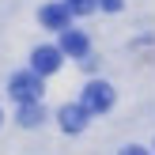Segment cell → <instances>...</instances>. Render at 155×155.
Returning <instances> with one entry per match:
<instances>
[{
  "mask_svg": "<svg viewBox=\"0 0 155 155\" xmlns=\"http://www.w3.org/2000/svg\"><path fill=\"white\" fill-rule=\"evenodd\" d=\"M38 121H42V106H38V102H27V106H19V125L34 129Z\"/></svg>",
  "mask_w": 155,
  "mask_h": 155,
  "instance_id": "52a82bcc",
  "label": "cell"
},
{
  "mask_svg": "<svg viewBox=\"0 0 155 155\" xmlns=\"http://www.w3.org/2000/svg\"><path fill=\"white\" fill-rule=\"evenodd\" d=\"M38 19H42L45 27H53V30L64 34V30H68V8L64 4H45L42 12H38Z\"/></svg>",
  "mask_w": 155,
  "mask_h": 155,
  "instance_id": "5b68a950",
  "label": "cell"
},
{
  "mask_svg": "<svg viewBox=\"0 0 155 155\" xmlns=\"http://www.w3.org/2000/svg\"><path fill=\"white\" fill-rule=\"evenodd\" d=\"M95 4H98V0H64V8H68V12H76V15H87Z\"/></svg>",
  "mask_w": 155,
  "mask_h": 155,
  "instance_id": "ba28073f",
  "label": "cell"
},
{
  "mask_svg": "<svg viewBox=\"0 0 155 155\" xmlns=\"http://www.w3.org/2000/svg\"><path fill=\"white\" fill-rule=\"evenodd\" d=\"M121 155H148V151H140V148H125Z\"/></svg>",
  "mask_w": 155,
  "mask_h": 155,
  "instance_id": "30bf717a",
  "label": "cell"
},
{
  "mask_svg": "<svg viewBox=\"0 0 155 155\" xmlns=\"http://www.w3.org/2000/svg\"><path fill=\"white\" fill-rule=\"evenodd\" d=\"M61 53L83 57V53H87V38H83L80 30H64V34H61Z\"/></svg>",
  "mask_w": 155,
  "mask_h": 155,
  "instance_id": "8992f818",
  "label": "cell"
},
{
  "mask_svg": "<svg viewBox=\"0 0 155 155\" xmlns=\"http://www.w3.org/2000/svg\"><path fill=\"white\" fill-rule=\"evenodd\" d=\"M8 91H12V98H15L19 106L38 102V98H42V76H34V72H19V76H12Z\"/></svg>",
  "mask_w": 155,
  "mask_h": 155,
  "instance_id": "6da1fadb",
  "label": "cell"
},
{
  "mask_svg": "<svg viewBox=\"0 0 155 155\" xmlns=\"http://www.w3.org/2000/svg\"><path fill=\"white\" fill-rule=\"evenodd\" d=\"M61 129L64 133H80L83 125H87V110H83V102H72V106H61Z\"/></svg>",
  "mask_w": 155,
  "mask_h": 155,
  "instance_id": "277c9868",
  "label": "cell"
},
{
  "mask_svg": "<svg viewBox=\"0 0 155 155\" xmlns=\"http://www.w3.org/2000/svg\"><path fill=\"white\" fill-rule=\"evenodd\" d=\"M110 106H114V87L110 83L95 80V83L83 87V110L87 114H102V110H110Z\"/></svg>",
  "mask_w": 155,
  "mask_h": 155,
  "instance_id": "7a4b0ae2",
  "label": "cell"
},
{
  "mask_svg": "<svg viewBox=\"0 0 155 155\" xmlns=\"http://www.w3.org/2000/svg\"><path fill=\"white\" fill-rule=\"evenodd\" d=\"M30 64H34V76H49L61 68V49L57 45H38L34 57H30Z\"/></svg>",
  "mask_w": 155,
  "mask_h": 155,
  "instance_id": "3957f363",
  "label": "cell"
},
{
  "mask_svg": "<svg viewBox=\"0 0 155 155\" xmlns=\"http://www.w3.org/2000/svg\"><path fill=\"white\" fill-rule=\"evenodd\" d=\"M98 4H102L106 12H121V0H98Z\"/></svg>",
  "mask_w": 155,
  "mask_h": 155,
  "instance_id": "9c48e42d",
  "label": "cell"
}]
</instances>
